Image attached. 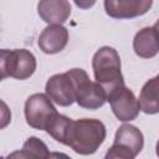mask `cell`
<instances>
[{"instance_id":"ac0fdd59","label":"cell","mask_w":159,"mask_h":159,"mask_svg":"<svg viewBox=\"0 0 159 159\" xmlns=\"http://www.w3.org/2000/svg\"><path fill=\"white\" fill-rule=\"evenodd\" d=\"M4 80V77H2V75H1V72H0V82Z\"/></svg>"},{"instance_id":"5bb4252c","label":"cell","mask_w":159,"mask_h":159,"mask_svg":"<svg viewBox=\"0 0 159 159\" xmlns=\"http://www.w3.org/2000/svg\"><path fill=\"white\" fill-rule=\"evenodd\" d=\"M9 157H20V158H48V148L47 145L36 137H30L24 143L22 149L20 152L12 153Z\"/></svg>"},{"instance_id":"e0dca14e","label":"cell","mask_w":159,"mask_h":159,"mask_svg":"<svg viewBox=\"0 0 159 159\" xmlns=\"http://www.w3.org/2000/svg\"><path fill=\"white\" fill-rule=\"evenodd\" d=\"M97 0H73V2L76 4L77 7L82 9V10H87L89 7H92L96 4Z\"/></svg>"},{"instance_id":"30bf717a","label":"cell","mask_w":159,"mask_h":159,"mask_svg":"<svg viewBox=\"0 0 159 159\" xmlns=\"http://www.w3.org/2000/svg\"><path fill=\"white\" fill-rule=\"evenodd\" d=\"M37 12L46 24L62 25L71 15V4L68 0H40Z\"/></svg>"},{"instance_id":"6da1fadb","label":"cell","mask_w":159,"mask_h":159,"mask_svg":"<svg viewBox=\"0 0 159 159\" xmlns=\"http://www.w3.org/2000/svg\"><path fill=\"white\" fill-rule=\"evenodd\" d=\"M107 135L106 125L94 118L72 120L65 145L81 155H91L97 152Z\"/></svg>"},{"instance_id":"4fadbf2b","label":"cell","mask_w":159,"mask_h":159,"mask_svg":"<svg viewBox=\"0 0 159 159\" xmlns=\"http://www.w3.org/2000/svg\"><path fill=\"white\" fill-rule=\"evenodd\" d=\"M158 89H159V77L155 76L147 81L140 89L139 94V108L147 114H157L159 112V97H158Z\"/></svg>"},{"instance_id":"ba28073f","label":"cell","mask_w":159,"mask_h":159,"mask_svg":"<svg viewBox=\"0 0 159 159\" xmlns=\"http://www.w3.org/2000/svg\"><path fill=\"white\" fill-rule=\"evenodd\" d=\"M153 0H104V10L113 19H133L147 14Z\"/></svg>"},{"instance_id":"8992f818","label":"cell","mask_w":159,"mask_h":159,"mask_svg":"<svg viewBox=\"0 0 159 159\" xmlns=\"http://www.w3.org/2000/svg\"><path fill=\"white\" fill-rule=\"evenodd\" d=\"M107 101L111 104L113 114L120 122L134 120L139 114V103L133 93L124 83L114 87L107 94Z\"/></svg>"},{"instance_id":"9c48e42d","label":"cell","mask_w":159,"mask_h":159,"mask_svg":"<svg viewBox=\"0 0 159 159\" xmlns=\"http://www.w3.org/2000/svg\"><path fill=\"white\" fill-rule=\"evenodd\" d=\"M68 42V30L62 25H48L39 36L37 45L40 50L47 55L61 52Z\"/></svg>"},{"instance_id":"5b68a950","label":"cell","mask_w":159,"mask_h":159,"mask_svg":"<svg viewBox=\"0 0 159 159\" xmlns=\"http://www.w3.org/2000/svg\"><path fill=\"white\" fill-rule=\"evenodd\" d=\"M24 113L26 123L39 130H46L51 120L58 114L52 101L43 93L31 94L25 102Z\"/></svg>"},{"instance_id":"2e32d148","label":"cell","mask_w":159,"mask_h":159,"mask_svg":"<svg viewBox=\"0 0 159 159\" xmlns=\"http://www.w3.org/2000/svg\"><path fill=\"white\" fill-rule=\"evenodd\" d=\"M11 122V111L9 106L0 99V129L6 128Z\"/></svg>"},{"instance_id":"3957f363","label":"cell","mask_w":159,"mask_h":159,"mask_svg":"<svg viewBox=\"0 0 159 159\" xmlns=\"http://www.w3.org/2000/svg\"><path fill=\"white\" fill-rule=\"evenodd\" d=\"M82 72V68H72L65 73L51 76L46 82L45 94L61 107L71 106L76 101L77 84Z\"/></svg>"},{"instance_id":"7a4b0ae2","label":"cell","mask_w":159,"mask_h":159,"mask_svg":"<svg viewBox=\"0 0 159 159\" xmlns=\"http://www.w3.org/2000/svg\"><path fill=\"white\" fill-rule=\"evenodd\" d=\"M92 68L96 82L103 87L106 94L114 87L124 83L120 71V57L113 47L103 46L97 50L92 58Z\"/></svg>"},{"instance_id":"7c38bea8","label":"cell","mask_w":159,"mask_h":159,"mask_svg":"<svg viewBox=\"0 0 159 159\" xmlns=\"http://www.w3.org/2000/svg\"><path fill=\"white\" fill-rule=\"evenodd\" d=\"M36 57L32 52L25 48L14 50V67L11 77L16 80H27L36 71Z\"/></svg>"},{"instance_id":"277c9868","label":"cell","mask_w":159,"mask_h":159,"mask_svg":"<svg viewBox=\"0 0 159 159\" xmlns=\"http://www.w3.org/2000/svg\"><path fill=\"white\" fill-rule=\"evenodd\" d=\"M144 147V137L140 129L133 124H122L114 135L113 145L106 153L107 159L135 158Z\"/></svg>"},{"instance_id":"52a82bcc","label":"cell","mask_w":159,"mask_h":159,"mask_svg":"<svg viewBox=\"0 0 159 159\" xmlns=\"http://www.w3.org/2000/svg\"><path fill=\"white\" fill-rule=\"evenodd\" d=\"M106 101L107 94L103 87L96 81H91L87 72L83 70L78 80L75 102H77L80 107L86 109H98L106 103Z\"/></svg>"},{"instance_id":"8fae6325","label":"cell","mask_w":159,"mask_h":159,"mask_svg":"<svg viewBox=\"0 0 159 159\" xmlns=\"http://www.w3.org/2000/svg\"><path fill=\"white\" fill-rule=\"evenodd\" d=\"M158 25L144 27L139 30L133 40V50L137 56L142 58H152L158 55Z\"/></svg>"},{"instance_id":"9a60e30c","label":"cell","mask_w":159,"mask_h":159,"mask_svg":"<svg viewBox=\"0 0 159 159\" xmlns=\"http://www.w3.org/2000/svg\"><path fill=\"white\" fill-rule=\"evenodd\" d=\"M71 123H72V119H71V118H68V117H66V116L58 113V114L51 120V123L48 124L46 132H47L56 142H58V143H61V144H65Z\"/></svg>"}]
</instances>
